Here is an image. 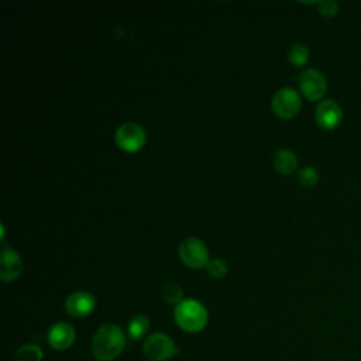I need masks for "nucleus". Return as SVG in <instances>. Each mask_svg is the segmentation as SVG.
Returning <instances> with one entry per match:
<instances>
[{
	"instance_id": "1",
	"label": "nucleus",
	"mask_w": 361,
	"mask_h": 361,
	"mask_svg": "<svg viewBox=\"0 0 361 361\" xmlns=\"http://www.w3.org/2000/svg\"><path fill=\"white\" fill-rule=\"evenodd\" d=\"M126 348V334L116 323H104L94 331L90 351L97 361H113Z\"/></svg>"
},
{
	"instance_id": "2",
	"label": "nucleus",
	"mask_w": 361,
	"mask_h": 361,
	"mask_svg": "<svg viewBox=\"0 0 361 361\" xmlns=\"http://www.w3.org/2000/svg\"><path fill=\"white\" fill-rule=\"evenodd\" d=\"M173 317L178 327L186 333L202 331L209 322L206 306L196 299H183L175 306Z\"/></svg>"
},
{
	"instance_id": "3",
	"label": "nucleus",
	"mask_w": 361,
	"mask_h": 361,
	"mask_svg": "<svg viewBox=\"0 0 361 361\" xmlns=\"http://www.w3.org/2000/svg\"><path fill=\"white\" fill-rule=\"evenodd\" d=\"M179 353L173 338L165 333H152L147 336L142 344V354L149 361H169Z\"/></svg>"
},
{
	"instance_id": "4",
	"label": "nucleus",
	"mask_w": 361,
	"mask_h": 361,
	"mask_svg": "<svg viewBox=\"0 0 361 361\" xmlns=\"http://www.w3.org/2000/svg\"><path fill=\"white\" fill-rule=\"evenodd\" d=\"M178 254L180 261L190 269H200L210 261L206 244L197 237H186L179 244Z\"/></svg>"
},
{
	"instance_id": "5",
	"label": "nucleus",
	"mask_w": 361,
	"mask_h": 361,
	"mask_svg": "<svg viewBox=\"0 0 361 361\" xmlns=\"http://www.w3.org/2000/svg\"><path fill=\"white\" fill-rule=\"evenodd\" d=\"M271 106L279 118L290 120L299 114L302 109V97L292 87H281L275 92Z\"/></svg>"
},
{
	"instance_id": "6",
	"label": "nucleus",
	"mask_w": 361,
	"mask_h": 361,
	"mask_svg": "<svg viewBox=\"0 0 361 361\" xmlns=\"http://www.w3.org/2000/svg\"><path fill=\"white\" fill-rule=\"evenodd\" d=\"M114 140L120 149L126 152H137L145 145L147 134L140 124L130 121V123L121 124L116 130Z\"/></svg>"
},
{
	"instance_id": "7",
	"label": "nucleus",
	"mask_w": 361,
	"mask_h": 361,
	"mask_svg": "<svg viewBox=\"0 0 361 361\" xmlns=\"http://www.w3.org/2000/svg\"><path fill=\"white\" fill-rule=\"evenodd\" d=\"M299 89L307 100L319 102L327 92V80L319 69L309 68L299 76Z\"/></svg>"
},
{
	"instance_id": "8",
	"label": "nucleus",
	"mask_w": 361,
	"mask_h": 361,
	"mask_svg": "<svg viewBox=\"0 0 361 361\" xmlns=\"http://www.w3.org/2000/svg\"><path fill=\"white\" fill-rule=\"evenodd\" d=\"M314 120L323 130H336L343 121V109L336 100H322L316 106Z\"/></svg>"
},
{
	"instance_id": "9",
	"label": "nucleus",
	"mask_w": 361,
	"mask_h": 361,
	"mask_svg": "<svg viewBox=\"0 0 361 361\" xmlns=\"http://www.w3.org/2000/svg\"><path fill=\"white\" fill-rule=\"evenodd\" d=\"M75 340H76L75 327L68 322L54 323L47 333V341L49 347L56 351H63L71 348L75 344Z\"/></svg>"
},
{
	"instance_id": "10",
	"label": "nucleus",
	"mask_w": 361,
	"mask_h": 361,
	"mask_svg": "<svg viewBox=\"0 0 361 361\" xmlns=\"http://www.w3.org/2000/svg\"><path fill=\"white\" fill-rule=\"evenodd\" d=\"M96 307V299L86 290H76L65 299V310L69 316L82 319L93 313Z\"/></svg>"
},
{
	"instance_id": "11",
	"label": "nucleus",
	"mask_w": 361,
	"mask_h": 361,
	"mask_svg": "<svg viewBox=\"0 0 361 361\" xmlns=\"http://www.w3.org/2000/svg\"><path fill=\"white\" fill-rule=\"evenodd\" d=\"M23 272V259L11 248L3 247L0 255V278L3 282H11L17 279Z\"/></svg>"
},
{
	"instance_id": "12",
	"label": "nucleus",
	"mask_w": 361,
	"mask_h": 361,
	"mask_svg": "<svg viewBox=\"0 0 361 361\" xmlns=\"http://www.w3.org/2000/svg\"><path fill=\"white\" fill-rule=\"evenodd\" d=\"M274 168L282 175H290L298 168V157L288 148H279L272 157Z\"/></svg>"
},
{
	"instance_id": "13",
	"label": "nucleus",
	"mask_w": 361,
	"mask_h": 361,
	"mask_svg": "<svg viewBox=\"0 0 361 361\" xmlns=\"http://www.w3.org/2000/svg\"><path fill=\"white\" fill-rule=\"evenodd\" d=\"M149 330V319L145 314H135L127 326V336L133 341H138L147 336Z\"/></svg>"
},
{
	"instance_id": "14",
	"label": "nucleus",
	"mask_w": 361,
	"mask_h": 361,
	"mask_svg": "<svg viewBox=\"0 0 361 361\" xmlns=\"http://www.w3.org/2000/svg\"><path fill=\"white\" fill-rule=\"evenodd\" d=\"M44 353L38 344L27 343L17 348L14 354V361H42Z\"/></svg>"
},
{
	"instance_id": "15",
	"label": "nucleus",
	"mask_w": 361,
	"mask_h": 361,
	"mask_svg": "<svg viewBox=\"0 0 361 361\" xmlns=\"http://www.w3.org/2000/svg\"><path fill=\"white\" fill-rule=\"evenodd\" d=\"M309 56H310V52L307 49V47L305 44H293L290 48H289V52H288V58H289V62L296 66V68H302L309 61Z\"/></svg>"
},
{
	"instance_id": "16",
	"label": "nucleus",
	"mask_w": 361,
	"mask_h": 361,
	"mask_svg": "<svg viewBox=\"0 0 361 361\" xmlns=\"http://www.w3.org/2000/svg\"><path fill=\"white\" fill-rule=\"evenodd\" d=\"M161 296L165 303L175 305V306L183 300L182 299V296H183L182 288L175 282H166L161 289Z\"/></svg>"
},
{
	"instance_id": "17",
	"label": "nucleus",
	"mask_w": 361,
	"mask_h": 361,
	"mask_svg": "<svg viewBox=\"0 0 361 361\" xmlns=\"http://www.w3.org/2000/svg\"><path fill=\"white\" fill-rule=\"evenodd\" d=\"M298 180L303 188H313L319 182V172L313 166H303L298 171Z\"/></svg>"
},
{
	"instance_id": "18",
	"label": "nucleus",
	"mask_w": 361,
	"mask_h": 361,
	"mask_svg": "<svg viewBox=\"0 0 361 361\" xmlns=\"http://www.w3.org/2000/svg\"><path fill=\"white\" fill-rule=\"evenodd\" d=\"M316 6H317L319 14L326 18L336 17L338 13V3L334 0H322V1H317Z\"/></svg>"
},
{
	"instance_id": "19",
	"label": "nucleus",
	"mask_w": 361,
	"mask_h": 361,
	"mask_svg": "<svg viewBox=\"0 0 361 361\" xmlns=\"http://www.w3.org/2000/svg\"><path fill=\"white\" fill-rule=\"evenodd\" d=\"M206 269H207L209 275L213 276V278H223V276H226V274H227V265H226V262H224L223 259H220V258L210 259V261L207 262V265H206Z\"/></svg>"
}]
</instances>
